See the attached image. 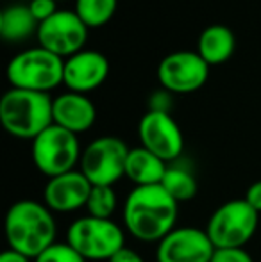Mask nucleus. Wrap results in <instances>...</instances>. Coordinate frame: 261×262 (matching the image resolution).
Segmentation results:
<instances>
[{"instance_id":"2","label":"nucleus","mask_w":261,"mask_h":262,"mask_svg":"<svg viewBox=\"0 0 261 262\" xmlns=\"http://www.w3.org/2000/svg\"><path fill=\"white\" fill-rule=\"evenodd\" d=\"M4 230L9 250L32 260L57 243V223L52 210L36 200L14 202L6 214Z\"/></svg>"},{"instance_id":"13","label":"nucleus","mask_w":261,"mask_h":262,"mask_svg":"<svg viewBox=\"0 0 261 262\" xmlns=\"http://www.w3.org/2000/svg\"><path fill=\"white\" fill-rule=\"evenodd\" d=\"M91 182L83 175L81 169L49 179L43 189V202L52 212H73L86 207L91 193Z\"/></svg>"},{"instance_id":"4","label":"nucleus","mask_w":261,"mask_h":262,"mask_svg":"<svg viewBox=\"0 0 261 262\" xmlns=\"http://www.w3.org/2000/svg\"><path fill=\"white\" fill-rule=\"evenodd\" d=\"M258 225L259 212L245 198H236L213 210L204 230L215 248H244L254 237Z\"/></svg>"},{"instance_id":"28","label":"nucleus","mask_w":261,"mask_h":262,"mask_svg":"<svg viewBox=\"0 0 261 262\" xmlns=\"http://www.w3.org/2000/svg\"><path fill=\"white\" fill-rule=\"evenodd\" d=\"M56 2H61V0H56Z\"/></svg>"},{"instance_id":"26","label":"nucleus","mask_w":261,"mask_h":262,"mask_svg":"<svg viewBox=\"0 0 261 262\" xmlns=\"http://www.w3.org/2000/svg\"><path fill=\"white\" fill-rule=\"evenodd\" d=\"M108 262H145V260H143V257L139 255L138 252H134V250L126 246V248H122L118 253H115Z\"/></svg>"},{"instance_id":"14","label":"nucleus","mask_w":261,"mask_h":262,"mask_svg":"<svg viewBox=\"0 0 261 262\" xmlns=\"http://www.w3.org/2000/svg\"><path fill=\"white\" fill-rule=\"evenodd\" d=\"M109 73V62L104 54L83 50L65 61L63 82L73 93H88L101 86Z\"/></svg>"},{"instance_id":"5","label":"nucleus","mask_w":261,"mask_h":262,"mask_svg":"<svg viewBox=\"0 0 261 262\" xmlns=\"http://www.w3.org/2000/svg\"><path fill=\"white\" fill-rule=\"evenodd\" d=\"M66 243L86 260H106L126 248V234L113 220L79 217L66 230Z\"/></svg>"},{"instance_id":"21","label":"nucleus","mask_w":261,"mask_h":262,"mask_svg":"<svg viewBox=\"0 0 261 262\" xmlns=\"http://www.w3.org/2000/svg\"><path fill=\"white\" fill-rule=\"evenodd\" d=\"M118 207V196H116L113 186H93L90 198L86 202L88 216L101 217V220H111Z\"/></svg>"},{"instance_id":"3","label":"nucleus","mask_w":261,"mask_h":262,"mask_svg":"<svg viewBox=\"0 0 261 262\" xmlns=\"http://www.w3.org/2000/svg\"><path fill=\"white\" fill-rule=\"evenodd\" d=\"M52 105L47 93L13 88L0 100V121L11 136L32 141L54 123Z\"/></svg>"},{"instance_id":"10","label":"nucleus","mask_w":261,"mask_h":262,"mask_svg":"<svg viewBox=\"0 0 261 262\" xmlns=\"http://www.w3.org/2000/svg\"><path fill=\"white\" fill-rule=\"evenodd\" d=\"M138 138L143 148L156 154L165 162L175 161L185 148L181 128L167 111L150 109L143 114L138 125Z\"/></svg>"},{"instance_id":"8","label":"nucleus","mask_w":261,"mask_h":262,"mask_svg":"<svg viewBox=\"0 0 261 262\" xmlns=\"http://www.w3.org/2000/svg\"><path fill=\"white\" fill-rule=\"evenodd\" d=\"M129 148L120 138L102 136L90 143L81 156V171L91 186H115L126 177Z\"/></svg>"},{"instance_id":"12","label":"nucleus","mask_w":261,"mask_h":262,"mask_svg":"<svg viewBox=\"0 0 261 262\" xmlns=\"http://www.w3.org/2000/svg\"><path fill=\"white\" fill-rule=\"evenodd\" d=\"M215 253L206 230L197 227H175L157 243V262H211Z\"/></svg>"},{"instance_id":"9","label":"nucleus","mask_w":261,"mask_h":262,"mask_svg":"<svg viewBox=\"0 0 261 262\" xmlns=\"http://www.w3.org/2000/svg\"><path fill=\"white\" fill-rule=\"evenodd\" d=\"M39 47L59 57H72L83 52L88 38V25L72 11H57L52 18L39 24Z\"/></svg>"},{"instance_id":"17","label":"nucleus","mask_w":261,"mask_h":262,"mask_svg":"<svg viewBox=\"0 0 261 262\" xmlns=\"http://www.w3.org/2000/svg\"><path fill=\"white\" fill-rule=\"evenodd\" d=\"M234 47L236 39L231 29L226 25H209L198 36L197 52L209 66L222 64L234 54Z\"/></svg>"},{"instance_id":"27","label":"nucleus","mask_w":261,"mask_h":262,"mask_svg":"<svg viewBox=\"0 0 261 262\" xmlns=\"http://www.w3.org/2000/svg\"><path fill=\"white\" fill-rule=\"evenodd\" d=\"M32 259L25 257L24 253H18L14 250H6L0 253V262H31Z\"/></svg>"},{"instance_id":"1","label":"nucleus","mask_w":261,"mask_h":262,"mask_svg":"<svg viewBox=\"0 0 261 262\" xmlns=\"http://www.w3.org/2000/svg\"><path fill=\"white\" fill-rule=\"evenodd\" d=\"M179 204L163 186L134 187L122 207L124 227L132 237L145 243H159L175 228Z\"/></svg>"},{"instance_id":"16","label":"nucleus","mask_w":261,"mask_h":262,"mask_svg":"<svg viewBox=\"0 0 261 262\" xmlns=\"http://www.w3.org/2000/svg\"><path fill=\"white\" fill-rule=\"evenodd\" d=\"M167 169V162L150 150L143 148V146L129 150L126 162V177L134 184V187L159 186L163 182Z\"/></svg>"},{"instance_id":"24","label":"nucleus","mask_w":261,"mask_h":262,"mask_svg":"<svg viewBox=\"0 0 261 262\" xmlns=\"http://www.w3.org/2000/svg\"><path fill=\"white\" fill-rule=\"evenodd\" d=\"M29 9H31L32 16L36 18L38 24H43L49 18H52L57 13V2L56 0H32L29 4Z\"/></svg>"},{"instance_id":"19","label":"nucleus","mask_w":261,"mask_h":262,"mask_svg":"<svg viewBox=\"0 0 261 262\" xmlns=\"http://www.w3.org/2000/svg\"><path fill=\"white\" fill-rule=\"evenodd\" d=\"M161 186L177 204L193 200L198 193V184L193 173L179 166H168Z\"/></svg>"},{"instance_id":"18","label":"nucleus","mask_w":261,"mask_h":262,"mask_svg":"<svg viewBox=\"0 0 261 262\" xmlns=\"http://www.w3.org/2000/svg\"><path fill=\"white\" fill-rule=\"evenodd\" d=\"M38 27L29 6H9L0 14V34L7 41H24L32 32H38Z\"/></svg>"},{"instance_id":"7","label":"nucleus","mask_w":261,"mask_h":262,"mask_svg":"<svg viewBox=\"0 0 261 262\" xmlns=\"http://www.w3.org/2000/svg\"><path fill=\"white\" fill-rule=\"evenodd\" d=\"M81 146L77 134L52 123L32 139V161L39 173L49 179L73 171L81 162Z\"/></svg>"},{"instance_id":"22","label":"nucleus","mask_w":261,"mask_h":262,"mask_svg":"<svg viewBox=\"0 0 261 262\" xmlns=\"http://www.w3.org/2000/svg\"><path fill=\"white\" fill-rule=\"evenodd\" d=\"M34 262H88V260L65 241V243H54L42 255L36 257Z\"/></svg>"},{"instance_id":"15","label":"nucleus","mask_w":261,"mask_h":262,"mask_svg":"<svg viewBox=\"0 0 261 262\" xmlns=\"http://www.w3.org/2000/svg\"><path fill=\"white\" fill-rule=\"evenodd\" d=\"M54 123L73 134H81L93 127L97 111L86 95L83 93H63L54 100L52 105Z\"/></svg>"},{"instance_id":"20","label":"nucleus","mask_w":261,"mask_h":262,"mask_svg":"<svg viewBox=\"0 0 261 262\" xmlns=\"http://www.w3.org/2000/svg\"><path fill=\"white\" fill-rule=\"evenodd\" d=\"M118 0H75V13L90 27H102L116 13Z\"/></svg>"},{"instance_id":"6","label":"nucleus","mask_w":261,"mask_h":262,"mask_svg":"<svg viewBox=\"0 0 261 262\" xmlns=\"http://www.w3.org/2000/svg\"><path fill=\"white\" fill-rule=\"evenodd\" d=\"M65 61L59 55L42 49H31L14 55L7 64V79L18 90L47 93L63 82Z\"/></svg>"},{"instance_id":"11","label":"nucleus","mask_w":261,"mask_h":262,"mask_svg":"<svg viewBox=\"0 0 261 262\" xmlns=\"http://www.w3.org/2000/svg\"><path fill=\"white\" fill-rule=\"evenodd\" d=\"M209 75V64L198 52H174L161 61L157 79L172 93H192L200 90Z\"/></svg>"},{"instance_id":"25","label":"nucleus","mask_w":261,"mask_h":262,"mask_svg":"<svg viewBox=\"0 0 261 262\" xmlns=\"http://www.w3.org/2000/svg\"><path fill=\"white\" fill-rule=\"evenodd\" d=\"M245 202H247L256 212H261V180L249 186L247 193H245Z\"/></svg>"},{"instance_id":"23","label":"nucleus","mask_w":261,"mask_h":262,"mask_svg":"<svg viewBox=\"0 0 261 262\" xmlns=\"http://www.w3.org/2000/svg\"><path fill=\"white\" fill-rule=\"evenodd\" d=\"M211 262H254L245 248H215Z\"/></svg>"}]
</instances>
